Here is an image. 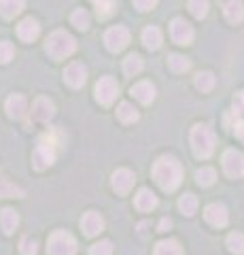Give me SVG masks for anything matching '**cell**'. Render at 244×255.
<instances>
[{
	"label": "cell",
	"mask_w": 244,
	"mask_h": 255,
	"mask_svg": "<svg viewBox=\"0 0 244 255\" xmlns=\"http://www.w3.org/2000/svg\"><path fill=\"white\" fill-rule=\"evenodd\" d=\"M153 179L163 191H174L183 181V166L178 159L163 155L153 164Z\"/></svg>",
	"instance_id": "obj_1"
},
{
	"label": "cell",
	"mask_w": 244,
	"mask_h": 255,
	"mask_svg": "<svg viewBox=\"0 0 244 255\" xmlns=\"http://www.w3.org/2000/svg\"><path fill=\"white\" fill-rule=\"evenodd\" d=\"M62 149V134L60 132H47L41 136L38 145L34 149V155H32V164L36 170H45L56 162V157Z\"/></svg>",
	"instance_id": "obj_2"
},
{
	"label": "cell",
	"mask_w": 244,
	"mask_h": 255,
	"mask_svg": "<svg viewBox=\"0 0 244 255\" xmlns=\"http://www.w3.org/2000/svg\"><path fill=\"white\" fill-rule=\"evenodd\" d=\"M215 145H217L215 132H212L206 124L193 126V130H191V149H193L195 155H198L200 159L210 157L212 151H215Z\"/></svg>",
	"instance_id": "obj_3"
},
{
	"label": "cell",
	"mask_w": 244,
	"mask_h": 255,
	"mask_svg": "<svg viewBox=\"0 0 244 255\" xmlns=\"http://www.w3.org/2000/svg\"><path fill=\"white\" fill-rule=\"evenodd\" d=\"M47 53L51 55L53 60H66L68 55H73L77 49V41L64 30H56L53 34L47 38V45H45Z\"/></svg>",
	"instance_id": "obj_4"
},
{
	"label": "cell",
	"mask_w": 244,
	"mask_h": 255,
	"mask_svg": "<svg viewBox=\"0 0 244 255\" xmlns=\"http://www.w3.org/2000/svg\"><path fill=\"white\" fill-rule=\"evenodd\" d=\"M77 253V241L73 238V234L64 232V230H58L49 236L47 241V255H75Z\"/></svg>",
	"instance_id": "obj_5"
},
{
	"label": "cell",
	"mask_w": 244,
	"mask_h": 255,
	"mask_svg": "<svg viewBox=\"0 0 244 255\" xmlns=\"http://www.w3.org/2000/svg\"><path fill=\"white\" fill-rule=\"evenodd\" d=\"M93 94H96V100L102 107H108V105H113L115 98L119 96V85H117L113 77H102L96 83V87H93Z\"/></svg>",
	"instance_id": "obj_6"
},
{
	"label": "cell",
	"mask_w": 244,
	"mask_h": 255,
	"mask_svg": "<svg viewBox=\"0 0 244 255\" xmlns=\"http://www.w3.org/2000/svg\"><path fill=\"white\" fill-rule=\"evenodd\" d=\"M128 43H130V32H128V28L115 26V28H108L104 32V45H106L108 51L119 53V51H123L125 47H128Z\"/></svg>",
	"instance_id": "obj_7"
},
{
	"label": "cell",
	"mask_w": 244,
	"mask_h": 255,
	"mask_svg": "<svg viewBox=\"0 0 244 255\" xmlns=\"http://www.w3.org/2000/svg\"><path fill=\"white\" fill-rule=\"evenodd\" d=\"M223 170L232 179L244 177V153L236 149H227L223 153Z\"/></svg>",
	"instance_id": "obj_8"
},
{
	"label": "cell",
	"mask_w": 244,
	"mask_h": 255,
	"mask_svg": "<svg viewBox=\"0 0 244 255\" xmlns=\"http://www.w3.org/2000/svg\"><path fill=\"white\" fill-rule=\"evenodd\" d=\"M170 36H172V41H174L176 45H191L193 41V28L189 26V23L185 19H172L170 23Z\"/></svg>",
	"instance_id": "obj_9"
},
{
	"label": "cell",
	"mask_w": 244,
	"mask_h": 255,
	"mask_svg": "<svg viewBox=\"0 0 244 255\" xmlns=\"http://www.w3.org/2000/svg\"><path fill=\"white\" fill-rule=\"evenodd\" d=\"M64 81L70 85V87H83L85 81H87V68L83 66V64H79V62H73V64H68L66 70H64Z\"/></svg>",
	"instance_id": "obj_10"
},
{
	"label": "cell",
	"mask_w": 244,
	"mask_h": 255,
	"mask_svg": "<svg viewBox=\"0 0 244 255\" xmlns=\"http://www.w3.org/2000/svg\"><path fill=\"white\" fill-rule=\"evenodd\" d=\"M53 115H56V107H53V102L49 98L41 96V98L34 100V105H32V119H34V122L47 124Z\"/></svg>",
	"instance_id": "obj_11"
},
{
	"label": "cell",
	"mask_w": 244,
	"mask_h": 255,
	"mask_svg": "<svg viewBox=\"0 0 244 255\" xmlns=\"http://www.w3.org/2000/svg\"><path fill=\"white\" fill-rule=\"evenodd\" d=\"M134 181H136V177H134V172L128 170V168L115 170V172H113V179H111L113 189L117 191V194H121V196H125V194H128V191L134 187Z\"/></svg>",
	"instance_id": "obj_12"
},
{
	"label": "cell",
	"mask_w": 244,
	"mask_h": 255,
	"mask_svg": "<svg viewBox=\"0 0 244 255\" xmlns=\"http://www.w3.org/2000/svg\"><path fill=\"white\" fill-rule=\"evenodd\" d=\"M81 228L85 236H98L102 230H104V219H102V215L96 213V211H87L81 217Z\"/></svg>",
	"instance_id": "obj_13"
},
{
	"label": "cell",
	"mask_w": 244,
	"mask_h": 255,
	"mask_svg": "<svg viewBox=\"0 0 244 255\" xmlns=\"http://www.w3.org/2000/svg\"><path fill=\"white\" fill-rule=\"evenodd\" d=\"M204 217H206V221L210 223V226L215 228H225L227 221H230V215H227V209L223 204H208L206 211H204Z\"/></svg>",
	"instance_id": "obj_14"
},
{
	"label": "cell",
	"mask_w": 244,
	"mask_h": 255,
	"mask_svg": "<svg viewBox=\"0 0 244 255\" xmlns=\"http://www.w3.org/2000/svg\"><path fill=\"white\" fill-rule=\"evenodd\" d=\"M4 109H6V113H9V117L21 119L23 115H26V111H28V100L23 98L21 94H13V96H9V98H6Z\"/></svg>",
	"instance_id": "obj_15"
},
{
	"label": "cell",
	"mask_w": 244,
	"mask_h": 255,
	"mask_svg": "<svg viewBox=\"0 0 244 255\" xmlns=\"http://www.w3.org/2000/svg\"><path fill=\"white\" fill-rule=\"evenodd\" d=\"M38 34H41V26H38V21L32 19V17H26L17 26V36L21 38V41H26V43L36 41Z\"/></svg>",
	"instance_id": "obj_16"
},
{
	"label": "cell",
	"mask_w": 244,
	"mask_h": 255,
	"mask_svg": "<svg viewBox=\"0 0 244 255\" xmlns=\"http://www.w3.org/2000/svg\"><path fill=\"white\" fill-rule=\"evenodd\" d=\"M157 204H160V200H157V196L153 194L151 189H147V187L138 189L136 198H134V206H136L138 211H143V213H147V211H153Z\"/></svg>",
	"instance_id": "obj_17"
},
{
	"label": "cell",
	"mask_w": 244,
	"mask_h": 255,
	"mask_svg": "<svg viewBox=\"0 0 244 255\" xmlns=\"http://www.w3.org/2000/svg\"><path fill=\"white\" fill-rule=\"evenodd\" d=\"M132 96L138 102H143V105H151V102L155 100V87L149 81H140L136 85H132Z\"/></svg>",
	"instance_id": "obj_18"
},
{
	"label": "cell",
	"mask_w": 244,
	"mask_h": 255,
	"mask_svg": "<svg viewBox=\"0 0 244 255\" xmlns=\"http://www.w3.org/2000/svg\"><path fill=\"white\" fill-rule=\"evenodd\" d=\"M223 13H225V19L230 23H240L244 19V4L240 0H230V2H225Z\"/></svg>",
	"instance_id": "obj_19"
},
{
	"label": "cell",
	"mask_w": 244,
	"mask_h": 255,
	"mask_svg": "<svg viewBox=\"0 0 244 255\" xmlns=\"http://www.w3.org/2000/svg\"><path fill=\"white\" fill-rule=\"evenodd\" d=\"M162 30L160 28H155V26H149V28H145L143 30V43H145V47L147 49H160L162 47Z\"/></svg>",
	"instance_id": "obj_20"
},
{
	"label": "cell",
	"mask_w": 244,
	"mask_h": 255,
	"mask_svg": "<svg viewBox=\"0 0 244 255\" xmlns=\"http://www.w3.org/2000/svg\"><path fill=\"white\" fill-rule=\"evenodd\" d=\"M26 0H0V15L6 19H13L15 15H19L23 11Z\"/></svg>",
	"instance_id": "obj_21"
},
{
	"label": "cell",
	"mask_w": 244,
	"mask_h": 255,
	"mask_svg": "<svg viewBox=\"0 0 244 255\" xmlns=\"http://www.w3.org/2000/svg\"><path fill=\"white\" fill-rule=\"evenodd\" d=\"M0 226H2L4 234H13L15 230H17V226H19V215H17V211L4 209L2 215H0Z\"/></svg>",
	"instance_id": "obj_22"
},
{
	"label": "cell",
	"mask_w": 244,
	"mask_h": 255,
	"mask_svg": "<svg viewBox=\"0 0 244 255\" xmlns=\"http://www.w3.org/2000/svg\"><path fill=\"white\" fill-rule=\"evenodd\" d=\"M23 196H26L23 189L13 185V183L0 172V198H23Z\"/></svg>",
	"instance_id": "obj_23"
},
{
	"label": "cell",
	"mask_w": 244,
	"mask_h": 255,
	"mask_svg": "<svg viewBox=\"0 0 244 255\" xmlns=\"http://www.w3.org/2000/svg\"><path fill=\"white\" fill-rule=\"evenodd\" d=\"M153 255H183V247L178 245V241H160L155 245Z\"/></svg>",
	"instance_id": "obj_24"
},
{
	"label": "cell",
	"mask_w": 244,
	"mask_h": 255,
	"mask_svg": "<svg viewBox=\"0 0 244 255\" xmlns=\"http://www.w3.org/2000/svg\"><path fill=\"white\" fill-rule=\"evenodd\" d=\"M117 117H119L123 124H134V122H138V111L134 109V105H130V102H121V105L117 107Z\"/></svg>",
	"instance_id": "obj_25"
},
{
	"label": "cell",
	"mask_w": 244,
	"mask_h": 255,
	"mask_svg": "<svg viewBox=\"0 0 244 255\" xmlns=\"http://www.w3.org/2000/svg\"><path fill=\"white\" fill-rule=\"evenodd\" d=\"M140 70H143V60H140V55L132 53V55H128V58L123 60V73L128 77H136Z\"/></svg>",
	"instance_id": "obj_26"
},
{
	"label": "cell",
	"mask_w": 244,
	"mask_h": 255,
	"mask_svg": "<svg viewBox=\"0 0 244 255\" xmlns=\"http://www.w3.org/2000/svg\"><path fill=\"white\" fill-rule=\"evenodd\" d=\"M178 209L183 215H187V217H191V215L198 211V198H195L193 194H185V196H180V200H178Z\"/></svg>",
	"instance_id": "obj_27"
},
{
	"label": "cell",
	"mask_w": 244,
	"mask_h": 255,
	"mask_svg": "<svg viewBox=\"0 0 244 255\" xmlns=\"http://www.w3.org/2000/svg\"><path fill=\"white\" fill-rule=\"evenodd\" d=\"M168 66H170V70H174V73H185V70L191 68V62H189L185 55L170 53L168 55Z\"/></svg>",
	"instance_id": "obj_28"
},
{
	"label": "cell",
	"mask_w": 244,
	"mask_h": 255,
	"mask_svg": "<svg viewBox=\"0 0 244 255\" xmlns=\"http://www.w3.org/2000/svg\"><path fill=\"white\" fill-rule=\"evenodd\" d=\"M215 179H217V172H215V168H210V166H204V168L195 172V181H198V185H202V187H210L212 183H215Z\"/></svg>",
	"instance_id": "obj_29"
},
{
	"label": "cell",
	"mask_w": 244,
	"mask_h": 255,
	"mask_svg": "<svg viewBox=\"0 0 244 255\" xmlns=\"http://www.w3.org/2000/svg\"><path fill=\"white\" fill-rule=\"evenodd\" d=\"M227 249H230L234 255H244V234L232 232L227 236Z\"/></svg>",
	"instance_id": "obj_30"
},
{
	"label": "cell",
	"mask_w": 244,
	"mask_h": 255,
	"mask_svg": "<svg viewBox=\"0 0 244 255\" xmlns=\"http://www.w3.org/2000/svg\"><path fill=\"white\" fill-rule=\"evenodd\" d=\"M70 23H73L77 30H87L89 28V13L85 9L73 11V15H70Z\"/></svg>",
	"instance_id": "obj_31"
},
{
	"label": "cell",
	"mask_w": 244,
	"mask_h": 255,
	"mask_svg": "<svg viewBox=\"0 0 244 255\" xmlns=\"http://www.w3.org/2000/svg\"><path fill=\"white\" fill-rule=\"evenodd\" d=\"M187 9L191 11L193 17H206L208 15V0H189V4H187Z\"/></svg>",
	"instance_id": "obj_32"
},
{
	"label": "cell",
	"mask_w": 244,
	"mask_h": 255,
	"mask_svg": "<svg viewBox=\"0 0 244 255\" xmlns=\"http://www.w3.org/2000/svg\"><path fill=\"white\" fill-rule=\"evenodd\" d=\"M113 13H115V0H100V2H96L98 19H108Z\"/></svg>",
	"instance_id": "obj_33"
},
{
	"label": "cell",
	"mask_w": 244,
	"mask_h": 255,
	"mask_svg": "<svg viewBox=\"0 0 244 255\" xmlns=\"http://www.w3.org/2000/svg\"><path fill=\"white\" fill-rule=\"evenodd\" d=\"M195 85H198V90L202 92H210L212 87H215V75L212 73H200L195 77Z\"/></svg>",
	"instance_id": "obj_34"
},
{
	"label": "cell",
	"mask_w": 244,
	"mask_h": 255,
	"mask_svg": "<svg viewBox=\"0 0 244 255\" xmlns=\"http://www.w3.org/2000/svg\"><path fill=\"white\" fill-rule=\"evenodd\" d=\"M111 253H113L111 241H100L89 247V255H111Z\"/></svg>",
	"instance_id": "obj_35"
},
{
	"label": "cell",
	"mask_w": 244,
	"mask_h": 255,
	"mask_svg": "<svg viewBox=\"0 0 244 255\" xmlns=\"http://www.w3.org/2000/svg\"><path fill=\"white\" fill-rule=\"evenodd\" d=\"M13 53H15V49H13V45L9 41L0 43V64H9L13 60Z\"/></svg>",
	"instance_id": "obj_36"
},
{
	"label": "cell",
	"mask_w": 244,
	"mask_h": 255,
	"mask_svg": "<svg viewBox=\"0 0 244 255\" xmlns=\"http://www.w3.org/2000/svg\"><path fill=\"white\" fill-rule=\"evenodd\" d=\"M38 251V247L34 241H30V238H21V243H19V253L21 255H36Z\"/></svg>",
	"instance_id": "obj_37"
},
{
	"label": "cell",
	"mask_w": 244,
	"mask_h": 255,
	"mask_svg": "<svg viewBox=\"0 0 244 255\" xmlns=\"http://www.w3.org/2000/svg\"><path fill=\"white\" fill-rule=\"evenodd\" d=\"M134 6H136L138 11H151L153 6L157 4V0H132Z\"/></svg>",
	"instance_id": "obj_38"
},
{
	"label": "cell",
	"mask_w": 244,
	"mask_h": 255,
	"mask_svg": "<svg viewBox=\"0 0 244 255\" xmlns=\"http://www.w3.org/2000/svg\"><path fill=\"white\" fill-rule=\"evenodd\" d=\"M234 109L236 113H244V90L234 96Z\"/></svg>",
	"instance_id": "obj_39"
},
{
	"label": "cell",
	"mask_w": 244,
	"mask_h": 255,
	"mask_svg": "<svg viewBox=\"0 0 244 255\" xmlns=\"http://www.w3.org/2000/svg\"><path fill=\"white\" fill-rule=\"evenodd\" d=\"M234 128H236V136H238V138L244 142V119H240V122H236V124H234Z\"/></svg>",
	"instance_id": "obj_40"
},
{
	"label": "cell",
	"mask_w": 244,
	"mask_h": 255,
	"mask_svg": "<svg viewBox=\"0 0 244 255\" xmlns=\"http://www.w3.org/2000/svg\"><path fill=\"white\" fill-rule=\"evenodd\" d=\"M170 228H172V221L170 219H162L160 221V232H168Z\"/></svg>",
	"instance_id": "obj_41"
},
{
	"label": "cell",
	"mask_w": 244,
	"mask_h": 255,
	"mask_svg": "<svg viewBox=\"0 0 244 255\" xmlns=\"http://www.w3.org/2000/svg\"><path fill=\"white\" fill-rule=\"evenodd\" d=\"M91 2H100V0H91Z\"/></svg>",
	"instance_id": "obj_42"
}]
</instances>
